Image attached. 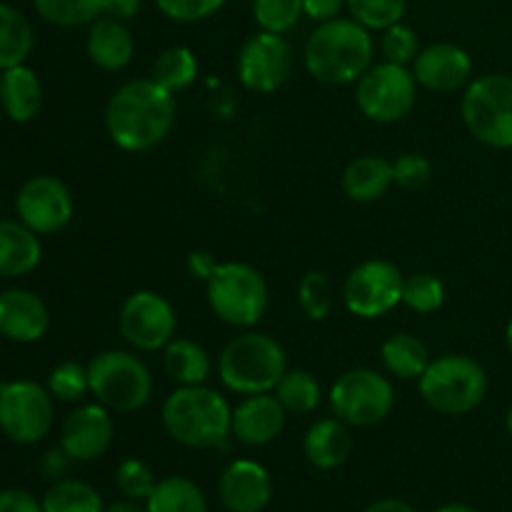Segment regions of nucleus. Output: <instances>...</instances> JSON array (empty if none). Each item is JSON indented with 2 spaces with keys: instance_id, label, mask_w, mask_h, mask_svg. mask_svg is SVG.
I'll return each instance as SVG.
<instances>
[{
  "instance_id": "1",
  "label": "nucleus",
  "mask_w": 512,
  "mask_h": 512,
  "mask_svg": "<svg viewBox=\"0 0 512 512\" xmlns=\"http://www.w3.org/2000/svg\"><path fill=\"white\" fill-rule=\"evenodd\" d=\"M178 118L175 95L153 78H135L120 85L105 105V130L125 153L158 148Z\"/></svg>"
},
{
  "instance_id": "2",
  "label": "nucleus",
  "mask_w": 512,
  "mask_h": 512,
  "mask_svg": "<svg viewBox=\"0 0 512 512\" xmlns=\"http://www.w3.org/2000/svg\"><path fill=\"white\" fill-rule=\"evenodd\" d=\"M375 43L368 28L353 18H335L315 25L305 40L303 60L318 83H355L373 65Z\"/></svg>"
},
{
  "instance_id": "3",
  "label": "nucleus",
  "mask_w": 512,
  "mask_h": 512,
  "mask_svg": "<svg viewBox=\"0 0 512 512\" xmlns=\"http://www.w3.org/2000/svg\"><path fill=\"white\" fill-rule=\"evenodd\" d=\"M163 428L185 448H218L230 438L233 408L208 385H183L163 403Z\"/></svg>"
},
{
  "instance_id": "4",
  "label": "nucleus",
  "mask_w": 512,
  "mask_h": 512,
  "mask_svg": "<svg viewBox=\"0 0 512 512\" xmlns=\"http://www.w3.org/2000/svg\"><path fill=\"white\" fill-rule=\"evenodd\" d=\"M288 373V355L283 345L268 333L245 330L223 348L218 360L220 383L238 395L273 393Z\"/></svg>"
},
{
  "instance_id": "5",
  "label": "nucleus",
  "mask_w": 512,
  "mask_h": 512,
  "mask_svg": "<svg viewBox=\"0 0 512 512\" xmlns=\"http://www.w3.org/2000/svg\"><path fill=\"white\" fill-rule=\"evenodd\" d=\"M488 373L475 358L448 353L430 360L418 388L425 403L440 415H468L488 395Z\"/></svg>"
},
{
  "instance_id": "6",
  "label": "nucleus",
  "mask_w": 512,
  "mask_h": 512,
  "mask_svg": "<svg viewBox=\"0 0 512 512\" xmlns=\"http://www.w3.org/2000/svg\"><path fill=\"white\" fill-rule=\"evenodd\" d=\"M90 395L110 413H135L153 398V373L130 350H103L88 363Z\"/></svg>"
},
{
  "instance_id": "7",
  "label": "nucleus",
  "mask_w": 512,
  "mask_h": 512,
  "mask_svg": "<svg viewBox=\"0 0 512 512\" xmlns=\"http://www.w3.org/2000/svg\"><path fill=\"white\" fill-rule=\"evenodd\" d=\"M208 305L218 320L233 328L250 330L265 318L270 305V290L263 273L248 263L228 260L220 263L213 278L205 283Z\"/></svg>"
},
{
  "instance_id": "8",
  "label": "nucleus",
  "mask_w": 512,
  "mask_h": 512,
  "mask_svg": "<svg viewBox=\"0 0 512 512\" xmlns=\"http://www.w3.org/2000/svg\"><path fill=\"white\" fill-rule=\"evenodd\" d=\"M460 115L478 143L495 150L512 148V75L488 73L470 80Z\"/></svg>"
},
{
  "instance_id": "9",
  "label": "nucleus",
  "mask_w": 512,
  "mask_h": 512,
  "mask_svg": "<svg viewBox=\"0 0 512 512\" xmlns=\"http://www.w3.org/2000/svg\"><path fill=\"white\" fill-rule=\"evenodd\" d=\"M355 103L373 123H398L418 103V80L408 65L373 63L355 80Z\"/></svg>"
},
{
  "instance_id": "10",
  "label": "nucleus",
  "mask_w": 512,
  "mask_h": 512,
  "mask_svg": "<svg viewBox=\"0 0 512 512\" xmlns=\"http://www.w3.org/2000/svg\"><path fill=\"white\" fill-rule=\"evenodd\" d=\"M335 418L350 428H373L395 408V388L388 375L373 368H353L340 375L328 393Z\"/></svg>"
},
{
  "instance_id": "11",
  "label": "nucleus",
  "mask_w": 512,
  "mask_h": 512,
  "mask_svg": "<svg viewBox=\"0 0 512 512\" xmlns=\"http://www.w3.org/2000/svg\"><path fill=\"white\" fill-rule=\"evenodd\" d=\"M55 398L35 380L0 383V433L18 445H35L50 433Z\"/></svg>"
},
{
  "instance_id": "12",
  "label": "nucleus",
  "mask_w": 512,
  "mask_h": 512,
  "mask_svg": "<svg viewBox=\"0 0 512 512\" xmlns=\"http://www.w3.org/2000/svg\"><path fill=\"white\" fill-rule=\"evenodd\" d=\"M403 273L383 258L363 260L343 283V303L355 318L375 320L403 305Z\"/></svg>"
},
{
  "instance_id": "13",
  "label": "nucleus",
  "mask_w": 512,
  "mask_h": 512,
  "mask_svg": "<svg viewBox=\"0 0 512 512\" xmlns=\"http://www.w3.org/2000/svg\"><path fill=\"white\" fill-rule=\"evenodd\" d=\"M118 330L130 348L140 353H155L175 338L178 315L168 298L155 290H138L120 305Z\"/></svg>"
},
{
  "instance_id": "14",
  "label": "nucleus",
  "mask_w": 512,
  "mask_h": 512,
  "mask_svg": "<svg viewBox=\"0 0 512 512\" xmlns=\"http://www.w3.org/2000/svg\"><path fill=\"white\" fill-rule=\"evenodd\" d=\"M295 53L285 35L258 30L243 43L238 53V78L248 90L270 95L288 83L293 75Z\"/></svg>"
},
{
  "instance_id": "15",
  "label": "nucleus",
  "mask_w": 512,
  "mask_h": 512,
  "mask_svg": "<svg viewBox=\"0 0 512 512\" xmlns=\"http://www.w3.org/2000/svg\"><path fill=\"white\" fill-rule=\"evenodd\" d=\"M15 213L33 233L55 235L70 225L75 203L63 180L55 175H33L15 195Z\"/></svg>"
},
{
  "instance_id": "16",
  "label": "nucleus",
  "mask_w": 512,
  "mask_h": 512,
  "mask_svg": "<svg viewBox=\"0 0 512 512\" xmlns=\"http://www.w3.org/2000/svg\"><path fill=\"white\" fill-rule=\"evenodd\" d=\"M115 438L113 413L100 403L75 408L60 428V448L73 458V463H93L103 458Z\"/></svg>"
},
{
  "instance_id": "17",
  "label": "nucleus",
  "mask_w": 512,
  "mask_h": 512,
  "mask_svg": "<svg viewBox=\"0 0 512 512\" xmlns=\"http://www.w3.org/2000/svg\"><path fill=\"white\" fill-rule=\"evenodd\" d=\"M420 88L433 93H455L473 78V60L468 50L453 43H433L420 48L418 58L410 65Z\"/></svg>"
},
{
  "instance_id": "18",
  "label": "nucleus",
  "mask_w": 512,
  "mask_h": 512,
  "mask_svg": "<svg viewBox=\"0 0 512 512\" xmlns=\"http://www.w3.org/2000/svg\"><path fill=\"white\" fill-rule=\"evenodd\" d=\"M218 498L228 512H263L273 498V480L255 460H233L218 478Z\"/></svg>"
},
{
  "instance_id": "19",
  "label": "nucleus",
  "mask_w": 512,
  "mask_h": 512,
  "mask_svg": "<svg viewBox=\"0 0 512 512\" xmlns=\"http://www.w3.org/2000/svg\"><path fill=\"white\" fill-rule=\"evenodd\" d=\"M288 410L283 408L275 393L245 395L233 408V423H230V438L248 448L268 445L283 433Z\"/></svg>"
},
{
  "instance_id": "20",
  "label": "nucleus",
  "mask_w": 512,
  "mask_h": 512,
  "mask_svg": "<svg viewBox=\"0 0 512 512\" xmlns=\"http://www.w3.org/2000/svg\"><path fill=\"white\" fill-rule=\"evenodd\" d=\"M48 328V305L38 293L23 288L0 293V338L10 343H38Z\"/></svg>"
},
{
  "instance_id": "21",
  "label": "nucleus",
  "mask_w": 512,
  "mask_h": 512,
  "mask_svg": "<svg viewBox=\"0 0 512 512\" xmlns=\"http://www.w3.org/2000/svg\"><path fill=\"white\" fill-rule=\"evenodd\" d=\"M85 53H88L90 63L95 68L105 70V73L123 70L125 65H130L135 55V38L130 33L128 23L100 15L98 20L88 25Z\"/></svg>"
},
{
  "instance_id": "22",
  "label": "nucleus",
  "mask_w": 512,
  "mask_h": 512,
  "mask_svg": "<svg viewBox=\"0 0 512 512\" xmlns=\"http://www.w3.org/2000/svg\"><path fill=\"white\" fill-rule=\"evenodd\" d=\"M0 108L13 123H30L43 108V83L28 65L0 70Z\"/></svg>"
},
{
  "instance_id": "23",
  "label": "nucleus",
  "mask_w": 512,
  "mask_h": 512,
  "mask_svg": "<svg viewBox=\"0 0 512 512\" xmlns=\"http://www.w3.org/2000/svg\"><path fill=\"white\" fill-rule=\"evenodd\" d=\"M43 260V243L20 220H0V278H25Z\"/></svg>"
},
{
  "instance_id": "24",
  "label": "nucleus",
  "mask_w": 512,
  "mask_h": 512,
  "mask_svg": "<svg viewBox=\"0 0 512 512\" xmlns=\"http://www.w3.org/2000/svg\"><path fill=\"white\" fill-rule=\"evenodd\" d=\"M353 435L350 425L340 418H323L308 428L303 438V453L318 470H335L350 458Z\"/></svg>"
},
{
  "instance_id": "25",
  "label": "nucleus",
  "mask_w": 512,
  "mask_h": 512,
  "mask_svg": "<svg viewBox=\"0 0 512 512\" xmlns=\"http://www.w3.org/2000/svg\"><path fill=\"white\" fill-rule=\"evenodd\" d=\"M343 193L355 203H375L395 185L393 163L380 155H360L343 170Z\"/></svg>"
},
{
  "instance_id": "26",
  "label": "nucleus",
  "mask_w": 512,
  "mask_h": 512,
  "mask_svg": "<svg viewBox=\"0 0 512 512\" xmlns=\"http://www.w3.org/2000/svg\"><path fill=\"white\" fill-rule=\"evenodd\" d=\"M163 368L178 388L183 385H205L210 378V355L200 343L190 338H173L163 348Z\"/></svg>"
},
{
  "instance_id": "27",
  "label": "nucleus",
  "mask_w": 512,
  "mask_h": 512,
  "mask_svg": "<svg viewBox=\"0 0 512 512\" xmlns=\"http://www.w3.org/2000/svg\"><path fill=\"white\" fill-rule=\"evenodd\" d=\"M383 368L398 380H420V375L428 370L430 353L428 345L410 333H395L380 348Z\"/></svg>"
},
{
  "instance_id": "28",
  "label": "nucleus",
  "mask_w": 512,
  "mask_h": 512,
  "mask_svg": "<svg viewBox=\"0 0 512 512\" xmlns=\"http://www.w3.org/2000/svg\"><path fill=\"white\" fill-rule=\"evenodd\" d=\"M35 45V33L30 20L18 8L0 3V70L23 65Z\"/></svg>"
},
{
  "instance_id": "29",
  "label": "nucleus",
  "mask_w": 512,
  "mask_h": 512,
  "mask_svg": "<svg viewBox=\"0 0 512 512\" xmlns=\"http://www.w3.org/2000/svg\"><path fill=\"white\" fill-rule=\"evenodd\" d=\"M145 505H148V512H208L203 490L183 475L158 480Z\"/></svg>"
},
{
  "instance_id": "30",
  "label": "nucleus",
  "mask_w": 512,
  "mask_h": 512,
  "mask_svg": "<svg viewBox=\"0 0 512 512\" xmlns=\"http://www.w3.org/2000/svg\"><path fill=\"white\" fill-rule=\"evenodd\" d=\"M198 70V58H195V53L188 45H170L153 63V75L150 78L158 85H163L168 93L178 95L195 83Z\"/></svg>"
},
{
  "instance_id": "31",
  "label": "nucleus",
  "mask_w": 512,
  "mask_h": 512,
  "mask_svg": "<svg viewBox=\"0 0 512 512\" xmlns=\"http://www.w3.org/2000/svg\"><path fill=\"white\" fill-rule=\"evenodd\" d=\"M45 512H105L103 498L93 485L75 478L55 480L43 495Z\"/></svg>"
},
{
  "instance_id": "32",
  "label": "nucleus",
  "mask_w": 512,
  "mask_h": 512,
  "mask_svg": "<svg viewBox=\"0 0 512 512\" xmlns=\"http://www.w3.org/2000/svg\"><path fill=\"white\" fill-rule=\"evenodd\" d=\"M275 398L283 403V408L288 413L295 415H308L313 410H318L320 400H323V388H320L318 378H315L310 370H288V373L280 378L278 388L273 390Z\"/></svg>"
},
{
  "instance_id": "33",
  "label": "nucleus",
  "mask_w": 512,
  "mask_h": 512,
  "mask_svg": "<svg viewBox=\"0 0 512 512\" xmlns=\"http://www.w3.org/2000/svg\"><path fill=\"white\" fill-rule=\"evenodd\" d=\"M33 10L58 28H83L103 15V0H30Z\"/></svg>"
},
{
  "instance_id": "34",
  "label": "nucleus",
  "mask_w": 512,
  "mask_h": 512,
  "mask_svg": "<svg viewBox=\"0 0 512 512\" xmlns=\"http://www.w3.org/2000/svg\"><path fill=\"white\" fill-rule=\"evenodd\" d=\"M403 305L420 315L438 313L445 305V283L433 273H415L403 283Z\"/></svg>"
},
{
  "instance_id": "35",
  "label": "nucleus",
  "mask_w": 512,
  "mask_h": 512,
  "mask_svg": "<svg viewBox=\"0 0 512 512\" xmlns=\"http://www.w3.org/2000/svg\"><path fill=\"white\" fill-rule=\"evenodd\" d=\"M408 0H348L350 18L358 20L363 28L380 30L395 23H403Z\"/></svg>"
},
{
  "instance_id": "36",
  "label": "nucleus",
  "mask_w": 512,
  "mask_h": 512,
  "mask_svg": "<svg viewBox=\"0 0 512 512\" xmlns=\"http://www.w3.org/2000/svg\"><path fill=\"white\" fill-rule=\"evenodd\" d=\"M45 388L60 403H78V400H83L90 393L88 365H80L75 360H65V363L55 365L50 370Z\"/></svg>"
},
{
  "instance_id": "37",
  "label": "nucleus",
  "mask_w": 512,
  "mask_h": 512,
  "mask_svg": "<svg viewBox=\"0 0 512 512\" xmlns=\"http://www.w3.org/2000/svg\"><path fill=\"white\" fill-rule=\"evenodd\" d=\"M303 15V0H253L255 23L268 33H290Z\"/></svg>"
},
{
  "instance_id": "38",
  "label": "nucleus",
  "mask_w": 512,
  "mask_h": 512,
  "mask_svg": "<svg viewBox=\"0 0 512 512\" xmlns=\"http://www.w3.org/2000/svg\"><path fill=\"white\" fill-rule=\"evenodd\" d=\"M298 303L300 310L308 315L310 320H325L333 310V285H330L328 275L318 273V270H310L300 278L298 283Z\"/></svg>"
},
{
  "instance_id": "39",
  "label": "nucleus",
  "mask_w": 512,
  "mask_h": 512,
  "mask_svg": "<svg viewBox=\"0 0 512 512\" xmlns=\"http://www.w3.org/2000/svg\"><path fill=\"white\" fill-rule=\"evenodd\" d=\"M115 485H118L125 498L145 503L155 490V485H158V480H155V473L150 470L148 463L138 458H128L115 470Z\"/></svg>"
},
{
  "instance_id": "40",
  "label": "nucleus",
  "mask_w": 512,
  "mask_h": 512,
  "mask_svg": "<svg viewBox=\"0 0 512 512\" xmlns=\"http://www.w3.org/2000/svg\"><path fill=\"white\" fill-rule=\"evenodd\" d=\"M380 53L388 63L413 65V60L420 53L418 33L405 23L390 25V28L383 30V38H380Z\"/></svg>"
},
{
  "instance_id": "41",
  "label": "nucleus",
  "mask_w": 512,
  "mask_h": 512,
  "mask_svg": "<svg viewBox=\"0 0 512 512\" xmlns=\"http://www.w3.org/2000/svg\"><path fill=\"white\" fill-rule=\"evenodd\" d=\"M228 0H155L160 13L173 23H200L213 18Z\"/></svg>"
},
{
  "instance_id": "42",
  "label": "nucleus",
  "mask_w": 512,
  "mask_h": 512,
  "mask_svg": "<svg viewBox=\"0 0 512 512\" xmlns=\"http://www.w3.org/2000/svg\"><path fill=\"white\" fill-rule=\"evenodd\" d=\"M433 175V165L420 153H403L393 160V178L395 185L405 190H418Z\"/></svg>"
},
{
  "instance_id": "43",
  "label": "nucleus",
  "mask_w": 512,
  "mask_h": 512,
  "mask_svg": "<svg viewBox=\"0 0 512 512\" xmlns=\"http://www.w3.org/2000/svg\"><path fill=\"white\" fill-rule=\"evenodd\" d=\"M0 512H45L43 500L20 488L0 490Z\"/></svg>"
},
{
  "instance_id": "44",
  "label": "nucleus",
  "mask_w": 512,
  "mask_h": 512,
  "mask_svg": "<svg viewBox=\"0 0 512 512\" xmlns=\"http://www.w3.org/2000/svg\"><path fill=\"white\" fill-rule=\"evenodd\" d=\"M348 10V0H303V13L313 23H328L340 18V13Z\"/></svg>"
},
{
  "instance_id": "45",
  "label": "nucleus",
  "mask_w": 512,
  "mask_h": 512,
  "mask_svg": "<svg viewBox=\"0 0 512 512\" xmlns=\"http://www.w3.org/2000/svg\"><path fill=\"white\" fill-rule=\"evenodd\" d=\"M218 265L220 260L215 258L210 250H193V253L188 255V273L193 275L195 280H203V283H208V280L213 278Z\"/></svg>"
},
{
  "instance_id": "46",
  "label": "nucleus",
  "mask_w": 512,
  "mask_h": 512,
  "mask_svg": "<svg viewBox=\"0 0 512 512\" xmlns=\"http://www.w3.org/2000/svg\"><path fill=\"white\" fill-rule=\"evenodd\" d=\"M70 463H73V458H70V455L65 453L63 448H55V450H48V453L43 455V463H40V470H43L45 478L63 480V475L68 473Z\"/></svg>"
},
{
  "instance_id": "47",
  "label": "nucleus",
  "mask_w": 512,
  "mask_h": 512,
  "mask_svg": "<svg viewBox=\"0 0 512 512\" xmlns=\"http://www.w3.org/2000/svg\"><path fill=\"white\" fill-rule=\"evenodd\" d=\"M143 8V0H103V15L130 23Z\"/></svg>"
},
{
  "instance_id": "48",
  "label": "nucleus",
  "mask_w": 512,
  "mask_h": 512,
  "mask_svg": "<svg viewBox=\"0 0 512 512\" xmlns=\"http://www.w3.org/2000/svg\"><path fill=\"white\" fill-rule=\"evenodd\" d=\"M365 512H418V510H415L410 503H405V500L388 498V500H378V503H373Z\"/></svg>"
},
{
  "instance_id": "49",
  "label": "nucleus",
  "mask_w": 512,
  "mask_h": 512,
  "mask_svg": "<svg viewBox=\"0 0 512 512\" xmlns=\"http://www.w3.org/2000/svg\"><path fill=\"white\" fill-rule=\"evenodd\" d=\"M105 512H148V505H140V500H118V503L108 505Z\"/></svg>"
},
{
  "instance_id": "50",
  "label": "nucleus",
  "mask_w": 512,
  "mask_h": 512,
  "mask_svg": "<svg viewBox=\"0 0 512 512\" xmlns=\"http://www.w3.org/2000/svg\"><path fill=\"white\" fill-rule=\"evenodd\" d=\"M435 512H478V510H473L470 505H465V503H448V505H443V508H438Z\"/></svg>"
},
{
  "instance_id": "51",
  "label": "nucleus",
  "mask_w": 512,
  "mask_h": 512,
  "mask_svg": "<svg viewBox=\"0 0 512 512\" xmlns=\"http://www.w3.org/2000/svg\"><path fill=\"white\" fill-rule=\"evenodd\" d=\"M505 430H508V435L512 438V403H510L508 413H505Z\"/></svg>"
},
{
  "instance_id": "52",
  "label": "nucleus",
  "mask_w": 512,
  "mask_h": 512,
  "mask_svg": "<svg viewBox=\"0 0 512 512\" xmlns=\"http://www.w3.org/2000/svg\"><path fill=\"white\" fill-rule=\"evenodd\" d=\"M505 345H508V350H510V355H512V320H510L508 330H505Z\"/></svg>"
}]
</instances>
